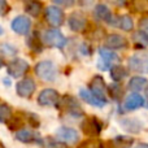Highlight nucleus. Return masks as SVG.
I'll list each match as a JSON object with an SVG mask.
<instances>
[{
    "label": "nucleus",
    "instance_id": "nucleus-6",
    "mask_svg": "<svg viewBox=\"0 0 148 148\" xmlns=\"http://www.w3.org/2000/svg\"><path fill=\"white\" fill-rule=\"evenodd\" d=\"M16 139L22 143L26 144H30V143H35L39 144V146H43V139L40 138L39 134H36L35 131H31L27 130V129H21L16 133Z\"/></svg>",
    "mask_w": 148,
    "mask_h": 148
},
{
    "label": "nucleus",
    "instance_id": "nucleus-39",
    "mask_svg": "<svg viewBox=\"0 0 148 148\" xmlns=\"http://www.w3.org/2000/svg\"><path fill=\"white\" fill-rule=\"evenodd\" d=\"M92 1H94V0H79V3H81L82 5H91Z\"/></svg>",
    "mask_w": 148,
    "mask_h": 148
},
{
    "label": "nucleus",
    "instance_id": "nucleus-34",
    "mask_svg": "<svg viewBox=\"0 0 148 148\" xmlns=\"http://www.w3.org/2000/svg\"><path fill=\"white\" fill-rule=\"evenodd\" d=\"M139 31H142L143 34H146L148 36V17H144L139 21Z\"/></svg>",
    "mask_w": 148,
    "mask_h": 148
},
{
    "label": "nucleus",
    "instance_id": "nucleus-40",
    "mask_svg": "<svg viewBox=\"0 0 148 148\" xmlns=\"http://www.w3.org/2000/svg\"><path fill=\"white\" fill-rule=\"evenodd\" d=\"M110 1H112L113 4H116V5H122L126 0H110Z\"/></svg>",
    "mask_w": 148,
    "mask_h": 148
},
{
    "label": "nucleus",
    "instance_id": "nucleus-31",
    "mask_svg": "<svg viewBox=\"0 0 148 148\" xmlns=\"http://www.w3.org/2000/svg\"><path fill=\"white\" fill-rule=\"evenodd\" d=\"M107 92H109V95L113 99H118L121 96V87L118 84H112V86L107 87Z\"/></svg>",
    "mask_w": 148,
    "mask_h": 148
},
{
    "label": "nucleus",
    "instance_id": "nucleus-43",
    "mask_svg": "<svg viewBox=\"0 0 148 148\" xmlns=\"http://www.w3.org/2000/svg\"><path fill=\"white\" fill-rule=\"evenodd\" d=\"M1 66H3V60H1V57H0V69H1Z\"/></svg>",
    "mask_w": 148,
    "mask_h": 148
},
{
    "label": "nucleus",
    "instance_id": "nucleus-10",
    "mask_svg": "<svg viewBox=\"0 0 148 148\" xmlns=\"http://www.w3.org/2000/svg\"><path fill=\"white\" fill-rule=\"evenodd\" d=\"M30 27H31V21L30 18L25 17V16H18L12 21V30L16 34L25 35V34H27L30 31Z\"/></svg>",
    "mask_w": 148,
    "mask_h": 148
},
{
    "label": "nucleus",
    "instance_id": "nucleus-44",
    "mask_svg": "<svg viewBox=\"0 0 148 148\" xmlns=\"http://www.w3.org/2000/svg\"><path fill=\"white\" fill-rule=\"evenodd\" d=\"M0 148H5L4 146H3V143H1V142H0Z\"/></svg>",
    "mask_w": 148,
    "mask_h": 148
},
{
    "label": "nucleus",
    "instance_id": "nucleus-19",
    "mask_svg": "<svg viewBox=\"0 0 148 148\" xmlns=\"http://www.w3.org/2000/svg\"><path fill=\"white\" fill-rule=\"evenodd\" d=\"M120 123L126 131H129V133L136 134L142 130V122L138 121V120H134V118H130V120H122V121H120Z\"/></svg>",
    "mask_w": 148,
    "mask_h": 148
},
{
    "label": "nucleus",
    "instance_id": "nucleus-38",
    "mask_svg": "<svg viewBox=\"0 0 148 148\" xmlns=\"http://www.w3.org/2000/svg\"><path fill=\"white\" fill-rule=\"evenodd\" d=\"M47 146H48L49 148H65V146L62 143H59V142H55V140H52V139H47Z\"/></svg>",
    "mask_w": 148,
    "mask_h": 148
},
{
    "label": "nucleus",
    "instance_id": "nucleus-16",
    "mask_svg": "<svg viewBox=\"0 0 148 148\" xmlns=\"http://www.w3.org/2000/svg\"><path fill=\"white\" fill-rule=\"evenodd\" d=\"M94 14L97 20L100 21H104V22H108V23H112L113 22V14L110 12V9L104 4H97L95 7V10H94Z\"/></svg>",
    "mask_w": 148,
    "mask_h": 148
},
{
    "label": "nucleus",
    "instance_id": "nucleus-15",
    "mask_svg": "<svg viewBox=\"0 0 148 148\" xmlns=\"http://www.w3.org/2000/svg\"><path fill=\"white\" fill-rule=\"evenodd\" d=\"M143 105H144L143 96L134 92V94H131V95H129V96H127V99H126L123 107H125L126 110H135V109L142 108Z\"/></svg>",
    "mask_w": 148,
    "mask_h": 148
},
{
    "label": "nucleus",
    "instance_id": "nucleus-25",
    "mask_svg": "<svg viewBox=\"0 0 148 148\" xmlns=\"http://www.w3.org/2000/svg\"><path fill=\"white\" fill-rule=\"evenodd\" d=\"M127 75V70H125V68L123 66H113L112 69H110V77H112L113 81L118 82L121 81L122 78H125V77Z\"/></svg>",
    "mask_w": 148,
    "mask_h": 148
},
{
    "label": "nucleus",
    "instance_id": "nucleus-23",
    "mask_svg": "<svg viewBox=\"0 0 148 148\" xmlns=\"http://www.w3.org/2000/svg\"><path fill=\"white\" fill-rule=\"evenodd\" d=\"M130 4L135 12L148 14V0H131Z\"/></svg>",
    "mask_w": 148,
    "mask_h": 148
},
{
    "label": "nucleus",
    "instance_id": "nucleus-13",
    "mask_svg": "<svg viewBox=\"0 0 148 148\" xmlns=\"http://www.w3.org/2000/svg\"><path fill=\"white\" fill-rule=\"evenodd\" d=\"M105 46L112 49H122L127 46V42L123 36L118 35V34H109L105 38Z\"/></svg>",
    "mask_w": 148,
    "mask_h": 148
},
{
    "label": "nucleus",
    "instance_id": "nucleus-37",
    "mask_svg": "<svg viewBox=\"0 0 148 148\" xmlns=\"http://www.w3.org/2000/svg\"><path fill=\"white\" fill-rule=\"evenodd\" d=\"M29 122H30V125L33 126V127H38V126L40 125V122H39L38 117H36L35 114H29Z\"/></svg>",
    "mask_w": 148,
    "mask_h": 148
},
{
    "label": "nucleus",
    "instance_id": "nucleus-30",
    "mask_svg": "<svg viewBox=\"0 0 148 148\" xmlns=\"http://www.w3.org/2000/svg\"><path fill=\"white\" fill-rule=\"evenodd\" d=\"M10 117H12V109L7 104H1L0 105V122H8Z\"/></svg>",
    "mask_w": 148,
    "mask_h": 148
},
{
    "label": "nucleus",
    "instance_id": "nucleus-32",
    "mask_svg": "<svg viewBox=\"0 0 148 148\" xmlns=\"http://www.w3.org/2000/svg\"><path fill=\"white\" fill-rule=\"evenodd\" d=\"M0 49H1V52L4 55H7V56H13V55L17 53V49H16V47L10 46V44H8V43L1 44V46H0Z\"/></svg>",
    "mask_w": 148,
    "mask_h": 148
},
{
    "label": "nucleus",
    "instance_id": "nucleus-11",
    "mask_svg": "<svg viewBox=\"0 0 148 148\" xmlns=\"http://www.w3.org/2000/svg\"><path fill=\"white\" fill-rule=\"evenodd\" d=\"M68 23H69V27L72 29L73 31H82L83 29H86L87 20H86V17H84L83 13L74 12L69 16Z\"/></svg>",
    "mask_w": 148,
    "mask_h": 148
},
{
    "label": "nucleus",
    "instance_id": "nucleus-35",
    "mask_svg": "<svg viewBox=\"0 0 148 148\" xmlns=\"http://www.w3.org/2000/svg\"><path fill=\"white\" fill-rule=\"evenodd\" d=\"M9 10H10V7L7 3V0H0V16H5Z\"/></svg>",
    "mask_w": 148,
    "mask_h": 148
},
{
    "label": "nucleus",
    "instance_id": "nucleus-7",
    "mask_svg": "<svg viewBox=\"0 0 148 148\" xmlns=\"http://www.w3.org/2000/svg\"><path fill=\"white\" fill-rule=\"evenodd\" d=\"M35 88H36V84L31 78H25L16 84L17 95L21 97H30L35 92Z\"/></svg>",
    "mask_w": 148,
    "mask_h": 148
},
{
    "label": "nucleus",
    "instance_id": "nucleus-45",
    "mask_svg": "<svg viewBox=\"0 0 148 148\" xmlns=\"http://www.w3.org/2000/svg\"><path fill=\"white\" fill-rule=\"evenodd\" d=\"M146 94H147V96H148V86H147V90H146Z\"/></svg>",
    "mask_w": 148,
    "mask_h": 148
},
{
    "label": "nucleus",
    "instance_id": "nucleus-27",
    "mask_svg": "<svg viewBox=\"0 0 148 148\" xmlns=\"http://www.w3.org/2000/svg\"><path fill=\"white\" fill-rule=\"evenodd\" d=\"M99 53H100L101 60L103 61H105V62H112V61L118 60L117 53H114L113 51H109V49H107V48H100Z\"/></svg>",
    "mask_w": 148,
    "mask_h": 148
},
{
    "label": "nucleus",
    "instance_id": "nucleus-36",
    "mask_svg": "<svg viewBox=\"0 0 148 148\" xmlns=\"http://www.w3.org/2000/svg\"><path fill=\"white\" fill-rule=\"evenodd\" d=\"M55 4L61 5V7H72L74 0H52Z\"/></svg>",
    "mask_w": 148,
    "mask_h": 148
},
{
    "label": "nucleus",
    "instance_id": "nucleus-20",
    "mask_svg": "<svg viewBox=\"0 0 148 148\" xmlns=\"http://www.w3.org/2000/svg\"><path fill=\"white\" fill-rule=\"evenodd\" d=\"M147 83V79L143 78V77H133V78L129 81V90L131 91H140Z\"/></svg>",
    "mask_w": 148,
    "mask_h": 148
},
{
    "label": "nucleus",
    "instance_id": "nucleus-8",
    "mask_svg": "<svg viewBox=\"0 0 148 148\" xmlns=\"http://www.w3.org/2000/svg\"><path fill=\"white\" fill-rule=\"evenodd\" d=\"M46 20L49 25L55 26V27H59L64 22V12L60 8L53 7V5L48 7L46 10Z\"/></svg>",
    "mask_w": 148,
    "mask_h": 148
},
{
    "label": "nucleus",
    "instance_id": "nucleus-21",
    "mask_svg": "<svg viewBox=\"0 0 148 148\" xmlns=\"http://www.w3.org/2000/svg\"><path fill=\"white\" fill-rule=\"evenodd\" d=\"M26 12L33 17H38L42 12V3L38 0H30L26 4Z\"/></svg>",
    "mask_w": 148,
    "mask_h": 148
},
{
    "label": "nucleus",
    "instance_id": "nucleus-24",
    "mask_svg": "<svg viewBox=\"0 0 148 148\" xmlns=\"http://www.w3.org/2000/svg\"><path fill=\"white\" fill-rule=\"evenodd\" d=\"M27 46L30 47L31 49H33L34 52H42V49H43V47H42V42H40V38L38 36V34L34 33L33 35L29 38L27 40Z\"/></svg>",
    "mask_w": 148,
    "mask_h": 148
},
{
    "label": "nucleus",
    "instance_id": "nucleus-9",
    "mask_svg": "<svg viewBox=\"0 0 148 148\" xmlns=\"http://www.w3.org/2000/svg\"><path fill=\"white\" fill-rule=\"evenodd\" d=\"M90 92H91L92 95H95L96 97H99L100 100L107 101V97H105V94H107V84L103 81L101 77H95L91 81V83H90Z\"/></svg>",
    "mask_w": 148,
    "mask_h": 148
},
{
    "label": "nucleus",
    "instance_id": "nucleus-14",
    "mask_svg": "<svg viewBox=\"0 0 148 148\" xmlns=\"http://www.w3.org/2000/svg\"><path fill=\"white\" fill-rule=\"evenodd\" d=\"M127 64L133 72H144L147 68V59L144 55H134L129 59Z\"/></svg>",
    "mask_w": 148,
    "mask_h": 148
},
{
    "label": "nucleus",
    "instance_id": "nucleus-42",
    "mask_svg": "<svg viewBox=\"0 0 148 148\" xmlns=\"http://www.w3.org/2000/svg\"><path fill=\"white\" fill-rule=\"evenodd\" d=\"M3 34H4V30H3V27L0 26V35H3Z\"/></svg>",
    "mask_w": 148,
    "mask_h": 148
},
{
    "label": "nucleus",
    "instance_id": "nucleus-1",
    "mask_svg": "<svg viewBox=\"0 0 148 148\" xmlns=\"http://www.w3.org/2000/svg\"><path fill=\"white\" fill-rule=\"evenodd\" d=\"M35 74L46 82H53L57 77V68L52 61H40L35 65Z\"/></svg>",
    "mask_w": 148,
    "mask_h": 148
},
{
    "label": "nucleus",
    "instance_id": "nucleus-33",
    "mask_svg": "<svg viewBox=\"0 0 148 148\" xmlns=\"http://www.w3.org/2000/svg\"><path fill=\"white\" fill-rule=\"evenodd\" d=\"M134 39H135L136 43H140L142 46H147L148 44V36L142 33V31H136L134 34Z\"/></svg>",
    "mask_w": 148,
    "mask_h": 148
},
{
    "label": "nucleus",
    "instance_id": "nucleus-26",
    "mask_svg": "<svg viewBox=\"0 0 148 148\" xmlns=\"http://www.w3.org/2000/svg\"><path fill=\"white\" fill-rule=\"evenodd\" d=\"M77 148H104V144L99 139L91 138V139H86L82 143H79V146Z\"/></svg>",
    "mask_w": 148,
    "mask_h": 148
},
{
    "label": "nucleus",
    "instance_id": "nucleus-29",
    "mask_svg": "<svg viewBox=\"0 0 148 148\" xmlns=\"http://www.w3.org/2000/svg\"><path fill=\"white\" fill-rule=\"evenodd\" d=\"M133 138H129V136H122V135H120V136H116V139H114V143H116V146H117L118 148H129L133 144Z\"/></svg>",
    "mask_w": 148,
    "mask_h": 148
},
{
    "label": "nucleus",
    "instance_id": "nucleus-5",
    "mask_svg": "<svg viewBox=\"0 0 148 148\" xmlns=\"http://www.w3.org/2000/svg\"><path fill=\"white\" fill-rule=\"evenodd\" d=\"M59 92L53 88H46L39 94L38 96V103L42 107H52L59 103Z\"/></svg>",
    "mask_w": 148,
    "mask_h": 148
},
{
    "label": "nucleus",
    "instance_id": "nucleus-4",
    "mask_svg": "<svg viewBox=\"0 0 148 148\" xmlns=\"http://www.w3.org/2000/svg\"><path fill=\"white\" fill-rule=\"evenodd\" d=\"M29 68H30V65H29V62L26 60L16 59L13 61H10L9 65H8V74L10 77H13V78H20V77L25 75L27 73Z\"/></svg>",
    "mask_w": 148,
    "mask_h": 148
},
{
    "label": "nucleus",
    "instance_id": "nucleus-2",
    "mask_svg": "<svg viewBox=\"0 0 148 148\" xmlns=\"http://www.w3.org/2000/svg\"><path fill=\"white\" fill-rule=\"evenodd\" d=\"M43 40L46 44H48L51 47H56V48H64L65 44H66V38L57 29L47 30L43 35Z\"/></svg>",
    "mask_w": 148,
    "mask_h": 148
},
{
    "label": "nucleus",
    "instance_id": "nucleus-17",
    "mask_svg": "<svg viewBox=\"0 0 148 148\" xmlns=\"http://www.w3.org/2000/svg\"><path fill=\"white\" fill-rule=\"evenodd\" d=\"M79 96H81L82 99H83L84 101L87 103V104L92 105V107L103 108L105 104H107V101H104V100H100L99 97H96L95 95H92L91 92H90V90H84V88H82L81 91H79Z\"/></svg>",
    "mask_w": 148,
    "mask_h": 148
},
{
    "label": "nucleus",
    "instance_id": "nucleus-22",
    "mask_svg": "<svg viewBox=\"0 0 148 148\" xmlns=\"http://www.w3.org/2000/svg\"><path fill=\"white\" fill-rule=\"evenodd\" d=\"M118 26H120L121 30L123 31H131L134 27V21L130 16L123 14L120 17V21H118Z\"/></svg>",
    "mask_w": 148,
    "mask_h": 148
},
{
    "label": "nucleus",
    "instance_id": "nucleus-12",
    "mask_svg": "<svg viewBox=\"0 0 148 148\" xmlns=\"http://www.w3.org/2000/svg\"><path fill=\"white\" fill-rule=\"evenodd\" d=\"M56 135L60 140L66 142V143H75L79 139V135H78V133H77V130H74L72 127H66V126H62V127L57 129Z\"/></svg>",
    "mask_w": 148,
    "mask_h": 148
},
{
    "label": "nucleus",
    "instance_id": "nucleus-41",
    "mask_svg": "<svg viewBox=\"0 0 148 148\" xmlns=\"http://www.w3.org/2000/svg\"><path fill=\"white\" fill-rule=\"evenodd\" d=\"M135 148H148V144L147 143H139Z\"/></svg>",
    "mask_w": 148,
    "mask_h": 148
},
{
    "label": "nucleus",
    "instance_id": "nucleus-18",
    "mask_svg": "<svg viewBox=\"0 0 148 148\" xmlns=\"http://www.w3.org/2000/svg\"><path fill=\"white\" fill-rule=\"evenodd\" d=\"M62 105H64L65 110H66L68 113H70V114L77 116V117L82 114V109L79 108L78 103H77L72 96H65L64 101H62Z\"/></svg>",
    "mask_w": 148,
    "mask_h": 148
},
{
    "label": "nucleus",
    "instance_id": "nucleus-28",
    "mask_svg": "<svg viewBox=\"0 0 148 148\" xmlns=\"http://www.w3.org/2000/svg\"><path fill=\"white\" fill-rule=\"evenodd\" d=\"M23 126V120L22 117H20V116H12V117L9 118V121H8V127H9V130H21V127Z\"/></svg>",
    "mask_w": 148,
    "mask_h": 148
},
{
    "label": "nucleus",
    "instance_id": "nucleus-3",
    "mask_svg": "<svg viewBox=\"0 0 148 148\" xmlns=\"http://www.w3.org/2000/svg\"><path fill=\"white\" fill-rule=\"evenodd\" d=\"M101 130H103V123L97 117H94V116L92 117H87L82 122V131L87 136H91V138L100 135Z\"/></svg>",
    "mask_w": 148,
    "mask_h": 148
}]
</instances>
